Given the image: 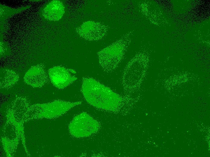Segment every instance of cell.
<instances>
[{
  "mask_svg": "<svg viewBox=\"0 0 210 157\" xmlns=\"http://www.w3.org/2000/svg\"><path fill=\"white\" fill-rule=\"evenodd\" d=\"M127 47V42L119 40L98 53L99 63L104 72L110 73L115 70L122 60Z\"/></svg>",
  "mask_w": 210,
  "mask_h": 157,
  "instance_id": "7a4b0ae2",
  "label": "cell"
},
{
  "mask_svg": "<svg viewBox=\"0 0 210 157\" xmlns=\"http://www.w3.org/2000/svg\"><path fill=\"white\" fill-rule=\"evenodd\" d=\"M19 79L18 75L14 71L8 69L2 70L0 72V87L9 88L15 84Z\"/></svg>",
  "mask_w": 210,
  "mask_h": 157,
  "instance_id": "8fae6325",
  "label": "cell"
},
{
  "mask_svg": "<svg viewBox=\"0 0 210 157\" xmlns=\"http://www.w3.org/2000/svg\"><path fill=\"white\" fill-rule=\"evenodd\" d=\"M70 70L60 66L49 69L48 73L52 83L56 88L61 89L72 83L77 79V78L72 75Z\"/></svg>",
  "mask_w": 210,
  "mask_h": 157,
  "instance_id": "52a82bcc",
  "label": "cell"
},
{
  "mask_svg": "<svg viewBox=\"0 0 210 157\" xmlns=\"http://www.w3.org/2000/svg\"><path fill=\"white\" fill-rule=\"evenodd\" d=\"M64 13L65 7L62 2L54 0L44 8L42 15L45 19L49 21H57L62 18Z\"/></svg>",
  "mask_w": 210,
  "mask_h": 157,
  "instance_id": "9c48e42d",
  "label": "cell"
},
{
  "mask_svg": "<svg viewBox=\"0 0 210 157\" xmlns=\"http://www.w3.org/2000/svg\"><path fill=\"white\" fill-rule=\"evenodd\" d=\"M81 103V101L70 102L61 100L31 106L30 117L52 119L64 114L73 107Z\"/></svg>",
  "mask_w": 210,
  "mask_h": 157,
  "instance_id": "3957f363",
  "label": "cell"
},
{
  "mask_svg": "<svg viewBox=\"0 0 210 157\" xmlns=\"http://www.w3.org/2000/svg\"><path fill=\"white\" fill-rule=\"evenodd\" d=\"M81 92L88 104L102 110L115 111L122 104V98L120 95L91 78H83Z\"/></svg>",
  "mask_w": 210,
  "mask_h": 157,
  "instance_id": "6da1fadb",
  "label": "cell"
},
{
  "mask_svg": "<svg viewBox=\"0 0 210 157\" xmlns=\"http://www.w3.org/2000/svg\"><path fill=\"white\" fill-rule=\"evenodd\" d=\"M139 54L136 55L128 63L122 75V83L127 89L136 88L141 83L145 69Z\"/></svg>",
  "mask_w": 210,
  "mask_h": 157,
  "instance_id": "5b68a950",
  "label": "cell"
},
{
  "mask_svg": "<svg viewBox=\"0 0 210 157\" xmlns=\"http://www.w3.org/2000/svg\"><path fill=\"white\" fill-rule=\"evenodd\" d=\"M99 128L98 121L84 112L76 116L68 126L71 134L76 138L89 136L97 132Z\"/></svg>",
  "mask_w": 210,
  "mask_h": 157,
  "instance_id": "277c9868",
  "label": "cell"
},
{
  "mask_svg": "<svg viewBox=\"0 0 210 157\" xmlns=\"http://www.w3.org/2000/svg\"><path fill=\"white\" fill-rule=\"evenodd\" d=\"M107 30V28L104 25L91 21L83 23L76 30L80 37L89 41L101 39L105 35Z\"/></svg>",
  "mask_w": 210,
  "mask_h": 157,
  "instance_id": "8992f818",
  "label": "cell"
},
{
  "mask_svg": "<svg viewBox=\"0 0 210 157\" xmlns=\"http://www.w3.org/2000/svg\"><path fill=\"white\" fill-rule=\"evenodd\" d=\"M48 73L42 64L32 66L26 72L24 80L25 83L33 88H40L49 80Z\"/></svg>",
  "mask_w": 210,
  "mask_h": 157,
  "instance_id": "ba28073f",
  "label": "cell"
},
{
  "mask_svg": "<svg viewBox=\"0 0 210 157\" xmlns=\"http://www.w3.org/2000/svg\"><path fill=\"white\" fill-rule=\"evenodd\" d=\"M31 106L27 98L24 97H18L9 105L7 111L9 114L13 116L17 114L21 115L23 117H28Z\"/></svg>",
  "mask_w": 210,
  "mask_h": 157,
  "instance_id": "30bf717a",
  "label": "cell"
}]
</instances>
